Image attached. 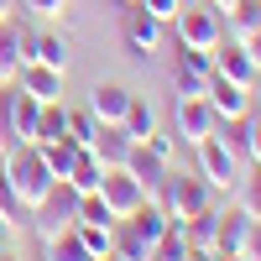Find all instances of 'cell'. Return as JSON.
I'll return each instance as SVG.
<instances>
[{
    "mask_svg": "<svg viewBox=\"0 0 261 261\" xmlns=\"http://www.w3.org/2000/svg\"><path fill=\"white\" fill-rule=\"evenodd\" d=\"M6 183H11V193L21 199V209H32L58 178L47 172V162H42L37 141H16V146L6 151Z\"/></svg>",
    "mask_w": 261,
    "mask_h": 261,
    "instance_id": "6da1fadb",
    "label": "cell"
},
{
    "mask_svg": "<svg viewBox=\"0 0 261 261\" xmlns=\"http://www.w3.org/2000/svg\"><path fill=\"white\" fill-rule=\"evenodd\" d=\"M209 193H214V188L199 178V172H172V167H167V172H162V183L151 188V199L162 204V214H167V220H178V225H183L188 214L209 209Z\"/></svg>",
    "mask_w": 261,
    "mask_h": 261,
    "instance_id": "7a4b0ae2",
    "label": "cell"
},
{
    "mask_svg": "<svg viewBox=\"0 0 261 261\" xmlns=\"http://www.w3.org/2000/svg\"><path fill=\"white\" fill-rule=\"evenodd\" d=\"M73 220H79V193L68 188V183H53L42 199L27 209V225L42 235V241H53V235H63V230H73Z\"/></svg>",
    "mask_w": 261,
    "mask_h": 261,
    "instance_id": "3957f363",
    "label": "cell"
},
{
    "mask_svg": "<svg viewBox=\"0 0 261 261\" xmlns=\"http://www.w3.org/2000/svg\"><path fill=\"white\" fill-rule=\"evenodd\" d=\"M162 37H167V21H157L141 0H130V6H125V21H120L125 58H130V63H151L157 47H162Z\"/></svg>",
    "mask_w": 261,
    "mask_h": 261,
    "instance_id": "277c9868",
    "label": "cell"
},
{
    "mask_svg": "<svg viewBox=\"0 0 261 261\" xmlns=\"http://www.w3.org/2000/svg\"><path fill=\"white\" fill-rule=\"evenodd\" d=\"M167 27L178 32V47H193V53H214V42L225 37V16L214 11L209 0H204V6H193V0H188V6H183L178 16H172Z\"/></svg>",
    "mask_w": 261,
    "mask_h": 261,
    "instance_id": "5b68a950",
    "label": "cell"
},
{
    "mask_svg": "<svg viewBox=\"0 0 261 261\" xmlns=\"http://www.w3.org/2000/svg\"><path fill=\"white\" fill-rule=\"evenodd\" d=\"M214 125H220V115H214V105H209L204 94L178 99V110H172V136H178L188 151L199 146V141H209V136H214Z\"/></svg>",
    "mask_w": 261,
    "mask_h": 261,
    "instance_id": "8992f818",
    "label": "cell"
},
{
    "mask_svg": "<svg viewBox=\"0 0 261 261\" xmlns=\"http://www.w3.org/2000/svg\"><path fill=\"white\" fill-rule=\"evenodd\" d=\"M193 172H199L209 188H235L246 167L230 157V146H220V141L209 136V141H199V146H193Z\"/></svg>",
    "mask_w": 261,
    "mask_h": 261,
    "instance_id": "52a82bcc",
    "label": "cell"
},
{
    "mask_svg": "<svg viewBox=\"0 0 261 261\" xmlns=\"http://www.w3.org/2000/svg\"><path fill=\"white\" fill-rule=\"evenodd\" d=\"M99 199L110 204V214H115V220H130V214L146 204V188L130 178L125 167H105V178H99Z\"/></svg>",
    "mask_w": 261,
    "mask_h": 261,
    "instance_id": "ba28073f",
    "label": "cell"
},
{
    "mask_svg": "<svg viewBox=\"0 0 261 261\" xmlns=\"http://www.w3.org/2000/svg\"><path fill=\"white\" fill-rule=\"evenodd\" d=\"M214 73L230 79V84H241V89H251V94H256V84H261L256 63H251V53H246V42H235V37H220V42H214Z\"/></svg>",
    "mask_w": 261,
    "mask_h": 261,
    "instance_id": "9c48e42d",
    "label": "cell"
},
{
    "mask_svg": "<svg viewBox=\"0 0 261 261\" xmlns=\"http://www.w3.org/2000/svg\"><path fill=\"white\" fill-rule=\"evenodd\" d=\"M209 73H214V53H193V47H183L178 63H172V94H178V99L204 94V89H209Z\"/></svg>",
    "mask_w": 261,
    "mask_h": 261,
    "instance_id": "30bf717a",
    "label": "cell"
},
{
    "mask_svg": "<svg viewBox=\"0 0 261 261\" xmlns=\"http://www.w3.org/2000/svg\"><path fill=\"white\" fill-rule=\"evenodd\" d=\"M27 53H32V32L21 21H0V84H16L21 68H27Z\"/></svg>",
    "mask_w": 261,
    "mask_h": 261,
    "instance_id": "8fae6325",
    "label": "cell"
},
{
    "mask_svg": "<svg viewBox=\"0 0 261 261\" xmlns=\"http://www.w3.org/2000/svg\"><path fill=\"white\" fill-rule=\"evenodd\" d=\"M125 105H130V89L115 84V79H99L94 89H89V115L99 125H120L125 120Z\"/></svg>",
    "mask_w": 261,
    "mask_h": 261,
    "instance_id": "7c38bea8",
    "label": "cell"
},
{
    "mask_svg": "<svg viewBox=\"0 0 261 261\" xmlns=\"http://www.w3.org/2000/svg\"><path fill=\"white\" fill-rule=\"evenodd\" d=\"M204 99L214 105V115H246L251 110V89H241V84H230V79H220V73H209V89H204Z\"/></svg>",
    "mask_w": 261,
    "mask_h": 261,
    "instance_id": "4fadbf2b",
    "label": "cell"
},
{
    "mask_svg": "<svg viewBox=\"0 0 261 261\" xmlns=\"http://www.w3.org/2000/svg\"><path fill=\"white\" fill-rule=\"evenodd\" d=\"M16 84H21L27 94H37L42 105H53V99H63V84H68V73H63V68H42V63H27Z\"/></svg>",
    "mask_w": 261,
    "mask_h": 261,
    "instance_id": "5bb4252c",
    "label": "cell"
},
{
    "mask_svg": "<svg viewBox=\"0 0 261 261\" xmlns=\"http://www.w3.org/2000/svg\"><path fill=\"white\" fill-rule=\"evenodd\" d=\"M251 120H256V115L246 110V115H225L220 125H214V141H220V146H230V157L241 162V167L251 162Z\"/></svg>",
    "mask_w": 261,
    "mask_h": 261,
    "instance_id": "9a60e30c",
    "label": "cell"
},
{
    "mask_svg": "<svg viewBox=\"0 0 261 261\" xmlns=\"http://www.w3.org/2000/svg\"><path fill=\"white\" fill-rule=\"evenodd\" d=\"M130 146H136V141H130V130H125V125H99V130H94V141H89V151H94L105 167H125Z\"/></svg>",
    "mask_w": 261,
    "mask_h": 261,
    "instance_id": "2e32d148",
    "label": "cell"
},
{
    "mask_svg": "<svg viewBox=\"0 0 261 261\" xmlns=\"http://www.w3.org/2000/svg\"><path fill=\"white\" fill-rule=\"evenodd\" d=\"M246 230H251V214H246L241 204H235V209H220V214H214V251H241Z\"/></svg>",
    "mask_w": 261,
    "mask_h": 261,
    "instance_id": "e0dca14e",
    "label": "cell"
},
{
    "mask_svg": "<svg viewBox=\"0 0 261 261\" xmlns=\"http://www.w3.org/2000/svg\"><path fill=\"white\" fill-rule=\"evenodd\" d=\"M167 167H172V162H162L157 151H151V146H141V141L130 146V157H125V172H130V178H136V183H141L146 193L162 183V172H167Z\"/></svg>",
    "mask_w": 261,
    "mask_h": 261,
    "instance_id": "ac0fdd59",
    "label": "cell"
},
{
    "mask_svg": "<svg viewBox=\"0 0 261 261\" xmlns=\"http://www.w3.org/2000/svg\"><path fill=\"white\" fill-rule=\"evenodd\" d=\"M110 256L115 261H151V241L130 225V220H115V235H110Z\"/></svg>",
    "mask_w": 261,
    "mask_h": 261,
    "instance_id": "d6986e66",
    "label": "cell"
},
{
    "mask_svg": "<svg viewBox=\"0 0 261 261\" xmlns=\"http://www.w3.org/2000/svg\"><path fill=\"white\" fill-rule=\"evenodd\" d=\"M37 120H42V99L16 84V99H11V130H16V141H37Z\"/></svg>",
    "mask_w": 261,
    "mask_h": 261,
    "instance_id": "ffe728a7",
    "label": "cell"
},
{
    "mask_svg": "<svg viewBox=\"0 0 261 261\" xmlns=\"http://www.w3.org/2000/svg\"><path fill=\"white\" fill-rule=\"evenodd\" d=\"M27 63H42V68H63L68 73V42L53 37V32H32V53Z\"/></svg>",
    "mask_w": 261,
    "mask_h": 261,
    "instance_id": "44dd1931",
    "label": "cell"
},
{
    "mask_svg": "<svg viewBox=\"0 0 261 261\" xmlns=\"http://www.w3.org/2000/svg\"><path fill=\"white\" fill-rule=\"evenodd\" d=\"M99 178H105V162L94 157L89 146H84L79 157H73V167H68V178H63V183H68L73 193H94V188H99Z\"/></svg>",
    "mask_w": 261,
    "mask_h": 261,
    "instance_id": "7402d4cb",
    "label": "cell"
},
{
    "mask_svg": "<svg viewBox=\"0 0 261 261\" xmlns=\"http://www.w3.org/2000/svg\"><path fill=\"white\" fill-rule=\"evenodd\" d=\"M256 27H261V0H241V6H230V11H225V37L246 42Z\"/></svg>",
    "mask_w": 261,
    "mask_h": 261,
    "instance_id": "603a6c76",
    "label": "cell"
},
{
    "mask_svg": "<svg viewBox=\"0 0 261 261\" xmlns=\"http://www.w3.org/2000/svg\"><path fill=\"white\" fill-rule=\"evenodd\" d=\"M42 261H94V256L79 241V230H63V235H53V241H42Z\"/></svg>",
    "mask_w": 261,
    "mask_h": 261,
    "instance_id": "cb8c5ba5",
    "label": "cell"
},
{
    "mask_svg": "<svg viewBox=\"0 0 261 261\" xmlns=\"http://www.w3.org/2000/svg\"><path fill=\"white\" fill-rule=\"evenodd\" d=\"M37 151H42V162H47L53 178H68V167H73V157H79L84 146H73L68 136H58V141H37Z\"/></svg>",
    "mask_w": 261,
    "mask_h": 261,
    "instance_id": "d4e9b609",
    "label": "cell"
},
{
    "mask_svg": "<svg viewBox=\"0 0 261 261\" xmlns=\"http://www.w3.org/2000/svg\"><path fill=\"white\" fill-rule=\"evenodd\" d=\"M125 130H130V141H141V136H151L157 130V110H151V99H141V94H130V105H125V120H120Z\"/></svg>",
    "mask_w": 261,
    "mask_h": 261,
    "instance_id": "484cf974",
    "label": "cell"
},
{
    "mask_svg": "<svg viewBox=\"0 0 261 261\" xmlns=\"http://www.w3.org/2000/svg\"><path fill=\"white\" fill-rule=\"evenodd\" d=\"M214 214L220 209H199V214H188L183 220V235H188V246H199V251H214Z\"/></svg>",
    "mask_w": 261,
    "mask_h": 261,
    "instance_id": "4316f807",
    "label": "cell"
},
{
    "mask_svg": "<svg viewBox=\"0 0 261 261\" xmlns=\"http://www.w3.org/2000/svg\"><path fill=\"white\" fill-rule=\"evenodd\" d=\"M58 136H68V105L63 99L42 105V120H37V141H58Z\"/></svg>",
    "mask_w": 261,
    "mask_h": 261,
    "instance_id": "83f0119b",
    "label": "cell"
},
{
    "mask_svg": "<svg viewBox=\"0 0 261 261\" xmlns=\"http://www.w3.org/2000/svg\"><path fill=\"white\" fill-rule=\"evenodd\" d=\"M235 204H241L251 220H261V167L241 172V183H235Z\"/></svg>",
    "mask_w": 261,
    "mask_h": 261,
    "instance_id": "f1b7e54d",
    "label": "cell"
},
{
    "mask_svg": "<svg viewBox=\"0 0 261 261\" xmlns=\"http://www.w3.org/2000/svg\"><path fill=\"white\" fill-rule=\"evenodd\" d=\"M183 251H188V235H183V225H178V220H172V225L157 235V246H151V261H178Z\"/></svg>",
    "mask_w": 261,
    "mask_h": 261,
    "instance_id": "f546056e",
    "label": "cell"
},
{
    "mask_svg": "<svg viewBox=\"0 0 261 261\" xmlns=\"http://www.w3.org/2000/svg\"><path fill=\"white\" fill-rule=\"evenodd\" d=\"M73 225H115V214H110V204L99 199V188L94 193H79V220Z\"/></svg>",
    "mask_w": 261,
    "mask_h": 261,
    "instance_id": "4dcf8cb0",
    "label": "cell"
},
{
    "mask_svg": "<svg viewBox=\"0 0 261 261\" xmlns=\"http://www.w3.org/2000/svg\"><path fill=\"white\" fill-rule=\"evenodd\" d=\"M79 230V241L89 246V256H110V235H115V225H73Z\"/></svg>",
    "mask_w": 261,
    "mask_h": 261,
    "instance_id": "1f68e13d",
    "label": "cell"
},
{
    "mask_svg": "<svg viewBox=\"0 0 261 261\" xmlns=\"http://www.w3.org/2000/svg\"><path fill=\"white\" fill-rule=\"evenodd\" d=\"M94 130H99V120H94L89 110H68V141H73V146H89Z\"/></svg>",
    "mask_w": 261,
    "mask_h": 261,
    "instance_id": "d6a6232c",
    "label": "cell"
},
{
    "mask_svg": "<svg viewBox=\"0 0 261 261\" xmlns=\"http://www.w3.org/2000/svg\"><path fill=\"white\" fill-rule=\"evenodd\" d=\"M11 99H16V84H0V151L16 146V130H11Z\"/></svg>",
    "mask_w": 261,
    "mask_h": 261,
    "instance_id": "836d02e7",
    "label": "cell"
},
{
    "mask_svg": "<svg viewBox=\"0 0 261 261\" xmlns=\"http://www.w3.org/2000/svg\"><path fill=\"white\" fill-rule=\"evenodd\" d=\"M141 146H151L162 162H172V157H178V136H172V130H162V125L151 130V136H141Z\"/></svg>",
    "mask_w": 261,
    "mask_h": 261,
    "instance_id": "e575fe53",
    "label": "cell"
},
{
    "mask_svg": "<svg viewBox=\"0 0 261 261\" xmlns=\"http://www.w3.org/2000/svg\"><path fill=\"white\" fill-rule=\"evenodd\" d=\"M0 214L11 220V230H16V225H27V209H21V199L11 193V183H6V178H0Z\"/></svg>",
    "mask_w": 261,
    "mask_h": 261,
    "instance_id": "d590c367",
    "label": "cell"
},
{
    "mask_svg": "<svg viewBox=\"0 0 261 261\" xmlns=\"http://www.w3.org/2000/svg\"><path fill=\"white\" fill-rule=\"evenodd\" d=\"M141 6H146L151 16H157V21H172V16H178V11L188 6V0H141Z\"/></svg>",
    "mask_w": 261,
    "mask_h": 261,
    "instance_id": "8d00e7d4",
    "label": "cell"
},
{
    "mask_svg": "<svg viewBox=\"0 0 261 261\" xmlns=\"http://www.w3.org/2000/svg\"><path fill=\"white\" fill-rule=\"evenodd\" d=\"M241 256H246V261H261V220H251L246 241H241Z\"/></svg>",
    "mask_w": 261,
    "mask_h": 261,
    "instance_id": "74e56055",
    "label": "cell"
},
{
    "mask_svg": "<svg viewBox=\"0 0 261 261\" xmlns=\"http://www.w3.org/2000/svg\"><path fill=\"white\" fill-rule=\"evenodd\" d=\"M21 6H27L32 16H63V11H68V0H21Z\"/></svg>",
    "mask_w": 261,
    "mask_h": 261,
    "instance_id": "f35d334b",
    "label": "cell"
},
{
    "mask_svg": "<svg viewBox=\"0 0 261 261\" xmlns=\"http://www.w3.org/2000/svg\"><path fill=\"white\" fill-rule=\"evenodd\" d=\"M251 167H261V115L251 120Z\"/></svg>",
    "mask_w": 261,
    "mask_h": 261,
    "instance_id": "ab89813d",
    "label": "cell"
},
{
    "mask_svg": "<svg viewBox=\"0 0 261 261\" xmlns=\"http://www.w3.org/2000/svg\"><path fill=\"white\" fill-rule=\"evenodd\" d=\"M246 53H251V63H256V73H261V27L246 37Z\"/></svg>",
    "mask_w": 261,
    "mask_h": 261,
    "instance_id": "60d3db41",
    "label": "cell"
},
{
    "mask_svg": "<svg viewBox=\"0 0 261 261\" xmlns=\"http://www.w3.org/2000/svg\"><path fill=\"white\" fill-rule=\"evenodd\" d=\"M209 261H246L241 251H209Z\"/></svg>",
    "mask_w": 261,
    "mask_h": 261,
    "instance_id": "b9f144b4",
    "label": "cell"
},
{
    "mask_svg": "<svg viewBox=\"0 0 261 261\" xmlns=\"http://www.w3.org/2000/svg\"><path fill=\"white\" fill-rule=\"evenodd\" d=\"M178 261H209V251H199V246H188V251H183Z\"/></svg>",
    "mask_w": 261,
    "mask_h": 261,
    "instance_id": "7bdbcfd3",
    "label": "cell"
},
{
    "mask_svg": "<svg viewBox=\"0 0 261 261\" xmlns=\"http://www.w3.org/2000/svg\"><path fill=\"white\" fill-rule=\"evenodd\" d=\"M16 6H21V0H0V21H11V16H16Z\"/></svg>",
    "mask_w": 261,
    "mask_h": 261,
    "instance_id": "ee69618b",
    "label": "cell"
},
{
    "mask_svg": "<svg viewBox=\"0 0 261 261\" xmlns=\"http://www.w3.org/2000/svg\"><path fill=\"white\" fill-rule=\"evenodd\" d=\"M209 6H214V11H220V16H225L230 6H241V0H209Z\"/></svg>",
    "mask_w": 261,
    "mask_h": 261,
    "instance_id": "f6af8a7d",
    "label": "cell"
},
{
    "mask_svg": "<svg viewBox=\"0 0 261 261\" xmlns=\"http://www.w3.org/2000/svg\"><path fill=\"white\" fill-rule=\"evenodd\" d=\"M6 235H11V220H6V214H0V246H6Z\"/></svg>",
    "mask_w": 261,
    "mask_h": 261,
    "instance_id": "bcb514c9",
    "label": "cell"
},
{
    "mask_svg": "<svg viewBox=\"0 0 261 261\" xmlns=\"http://www.w3.org/2000/svg\"><path fill=\"white\" fill-rule=\"evenodd\" d=\"M0 261H21V256H16V251H6V246H0Z\"/></svg>",
    "mask_w": 261,
    "mask_h": 261,
    "instance_id": "7dc6e473",
    "label": "cell"
},
{
    "mask_svg": "<svg viewBox=\"0 0 261 261\" xmlns=\"http://www.w3.org/2000/svg\"><path fill=\"white\" fill-rule=\"evenodd\" d=\"M256 94H261V84H256ZM256 115H261V110H256Z\"/></svg>",
    "mask_w": 261,
    "mask_h": 261,
    "instance_id": "c3c4849f",
    "label": "cell"
},
{
    "mask_svg": "<svg viewBox=\"0 0 261 261\" xmlns=\"http://www.w3.org/2000/svg\"><path fill=\"white\" fill-rule=\"evenodd\" d=\"M120 6H130V0H120Z\"/></svg>",
    "mask_w": 261,
    "mask_h": 261,
    "instance_id": "681fc988",
    "label": "cell"
}]
</instances>
